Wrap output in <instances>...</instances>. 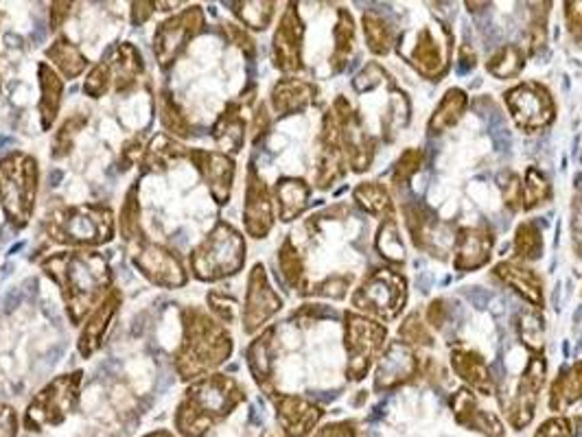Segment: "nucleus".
Returning <instances> with one entry per match:
<instances>
[{
    "instance_id": "1",
    "label": "nucleus",
    "mask_w": 582,
    "mask_h": 437,
    "mask_svg": "<svg viewBox=\"0 0 582 437\" xmlns=\"http://www.w3.org/2000/svg\"><path fill=\"white\" fill-rule=\"evenodd\" d=\"M408 280L392 269L370 272L353 294V307L366 318H377L381 322L397 320L408 304Z\"/></svg>"
},
{
    "instance_id": "2",
    "label": "nucleus",
    "mask_w": 582,
    "mask_h": 437,
    "mask_svg": "<svg viewBox=\"0 0 582 437\" xmlns=\"http://www.w3.org/2000/svg\"><path fill=\"white\" fill-rule=\"evenodd\" d=\"M401 57L425 79L441 81L452 64L454 33L447 24L432 20L427 26L419 28L408 48H399Z\"/></svg>"
},
{
    "instance_id": "3",
    "label": "nucleus",
    "mask_w": 582,
    "mask_h": 437,
    "mask_svg": "<svg viewBox=\"0 0 582 437\" xmlns=\"http://www.w3.org/2000/svg\"><path fill=\"white\" fill-rule=\"evenodd\" d=\"M388 342V329L379 324L373 318L346 313V355H349V368L346 377L349 381H364L373 366L381 359L386 353Z\"/></svg>"
},
{
    "instance_id": "4",
    "label": "nucleus",
    "mask_w": 582,
    "mask_h": 437,
    "mask_svg": "<svg viewBox=\"0 0 582 437\" xmlns=\"http://www.w3.org/2000/svg\"><path fill=\"white\" fill-rule=\"evenodd\" d=\"M504 103L513 116V123L526 134H539L548 129L557 118V103L548 85L539 81H524L504 92Z\"/></svg>"
},
{
    "instance_id": "5",
    "label": "nucleus",
    "mask_w": 582,
    "mask_h": 437,
    "mask_svg": "<svg viewBox=\"0 0 582 437\" xmlns=\"http://www.w3.org/2000/svg\"><path fill=\"white\" fill-rule=\"evenodd\" d=\"M548 381V361L544 355H533L513 394H502V412L515 432H524L537 416V405Z\"/></svg>"
},
{
    "instance_id": "6",
    "label": "nucleus",
    "mask_w": 582,
    "mask_h": 437,
    "mask_svg": "<svg viewBox=\"0 0 582 437\" xmlns=\"http://www.w3.org/2000/svg\"><path fill=\"white\" fill-rule=\"evenodd\" d=\"M331 114L335 120L338 142L344 153V160L355 173L368 171L377 149H375V138L368 134L362 116L351 107L346 99H340Z\"/></svg>"
},
{
    "instance_id": "7",
    "label": "nucleus",
    "mask_w": 582,
    "mask_h": 437,
    "mask_svg": "<svg viewBox=\"0 0 582 437\" xmlns=\"http://www.w3.org/2000/svg\"><path fill=\"white\" fill-rule=\"evenodd\" d=\"M421 364L423 359L414 353V348L403 342H392L379 359L375 390H395L421 379Z\"/></svg>"
},
{
    "instance_id": "8",
    "label": "nucleus",
    "mask_w": 582,
    "mask_h": 437,
    "mask_svg": "<svg viewBox=\"0 0 582 437\" xmlns=\"http://www.w3.org/2000/svg\"><path fill=\"white\" fill-rule=\"evenodd\" d=\"M495 234L489 226H467L456 234V269L476 272L491 263Z\"/></svg>"
},
{
    "instance_id": "9",
    "label": "nucleus",
    "mask_w": 582,
    "mask_h": 437,
    "mask_svg": "<svg viewBox=\"0 0 582 437\" xmlns=\"http://www.w3.org/2000/svg\"><path fill=\"white\" fill-rule=\"evenodd\" d=\"M449 407L456 416V423L469 432H478L487 437H504L506 434L502 421L489 410H484L478 394L469 388L454 392L449 399Z\"/></svg>"
},
{
    "instance_id": "10",
    "label": "nucleus",
    "mask_w": 582,
    "mask_h": 437,
    "mask_svg": "<svg viewBox=\"0 0 582 437\" xmlns=\"http://www.w3.org/2000/svg\"><path fill=\"white\" fill-rule=\"evenodd\" d=\"M452 368L456 372V377L471 390V392H480L482 396H495V383L491 379V370L484 361V357L469 348V346H452Z\"/></svg>"
},
{
    "instance_id": "11",
    "label": "nucleus",
    "mask_w": 582,
    "mask_h": 437,
    "mask_svg": "<svg viewBox=\"0 0 582 437\" xmlns=\"http://www.w3.org/2000/svg\"><path fill=\"white\" fill-rule=\"evenodd\" d=\"M493 276L498 280H502L506 287H511L522 300H526L535 309H544V304H546L544 280L526 263H520V261H502L500 265H495Z\"/></svg>"
},
{
    "instance_id": "12",
    "label": "nucleus",
    "mask_w": 582,
    "mask_h": 437,
    "mask_svg": "<svg viewBox=\"0 0 582 437\" xmlns=\"http://www.w3.org/2000/svg\"><path fill=\"white\" fill-rule=\"evenodd\" d=\"M403 215H406V223H408L412 243L423 252L441 256L438 254L441 252L438 250V237H436L438 234V219L425 206H419V204H406Z\"/></svg>"
},
{
    "instance_id": "13",
    "label": "nucleus",
    "mask_w": 582,
    "mask_h": 437,
    "mask_svg": "<svg viewBox=\"0 0 582 437\" xmlns=\"http://www.w3.org/2000/svg\"><path fill=\"white\" fill-rule=\"evenodd\" d=\"M278 418L287 436L307 437L322 418V410L300 399H283L278 405Z\"/></svg>"
},
{
    "instance_id": "14",
    "label": "nucleus",
    "mask_w": 582,
    "mask_h": 437,
    "mask_svg": "<svg viewBox=\"0 0 582 437\" xmlns=\"http://www.w3.org/2000/svg\"><path fill=\"white\" fill-rule=\"evenodd\" d=\"M582 401V361L563 368L550 386V410L557 414L568 412Z\"/></svg>"
},
{
    "instance_id": "15",
    "label": "nucleus",
    "mask_w": 582,
    "mask_h": 437,
    "mask_svg": "<svg viewBox=\"0 0 582 437\" xmlns=\"http://www.w3.org/2000/svg\"><path fill=\"white\" fill-rule=\"evenodd\" d=\"M300 37H303V24L294 11H289L281 28L276 33V57L278 66L285 70H298L300 68Z\"/></svg>"
},
{
    "instance_id": "16",
    "label": "nucleus",
    "mask_w": 582,
    "mask_h": 437,
    "mask_svg": "<svg viewBox=\"0 0 582 437\" xmlns=\"http://www.w3.org/2000/svg\"><path fill=\"white\" fill-rule=\"evenodd\" d=\"M467 107H469L467 92L460 90V88H449L445 92L443 101L438 103V107L434 110V114L430 118V125H427V131L432 136L449 131L452 127H456L460 123V118L465 116Z\"/></svg>"
},
{
    "instance_id": "17",
    "label": "nucleus",
    "mask_w": 582,
    "mask_h": 437,
    "mask_svg": "<svg viewBox=\"0 0 582 437\" xmlns=\"http://www.w3.org/2000/svg\"><path fill=\"white\" fill-rule=\"evenodd\" d=\"M355 202L360 204V208H364L373 217L386 219V217L395 215L390 188L381 182H362L355 188Z\"/></svg>"
},
{
    "instance_id": "18",
    "label": "nucleus",
    "mask_w": 582,
    "mask_h": 437,
    "mask_svg": "<svg viewBox=\"0 0 582 437\" xmlns=\"http://www.w3.org/2000/svg\"><path fill=\"white\" fill-rule=\"evenodd\" d=\"M362 24L366 33V44L373 55H388L395 48V42H397L395 31L381 13L366 11L362 18Z\"/></svg>"
},
{
    "instance_id": "19",
    "label": "nucleus",
    "mask_w": 582,
    "mask_h": 437,
    "mask_svg": "<svg viewBox=\"0 0 582 437\" xmlns=\"http://www.w3.org/2000/svg\"><path fill=\"white\" fill-rule=\"evenodd\" d=\"M375 250L392 265H403L406 263V243L401 239V232H399V226H397V219L395 215L381 219V226L377 230V237H375Z\"/></svg>"
},
{
    "instance_id": "20",
    "label": "nucleus",
    "mask_w": 582,
    "mask_h": 437,
    "mask_svg": "<svg viewBox=\"0 0 582 437\" xmlns=\"http://www.w3.org/2000/svg\"><path fill=\"white\" fill-rule=\"evenodd\" d=\"M526 66V53L522 46L517 44H506L502 46L495 55H491V59L487 61V70L502 79V81H509V79H515L520 77V72L524 70Z\"/></svg>"
},
{
    "instance_id": "21",
    "label": "nucleus",
    "mask_w": 582,
    "mask_h": 437,
    "mask_svg": "<svg viewBox=\"0 0 582 437\" xmlns=\"http://www.w3.org/2000/svg\"><path fill=\"white\" fill-rule=\"evenodd\" d=\"M552 199V184L546 173L537 166H528L522 182V204L524 210H537Z\"/></svg>"
},
{
    "instance_id": "22",
    "label": "nucleus",
    "mask_w": 582,
    "mask_h": 437,
    "mask_svg": "<svg viewBox=\"0 0 582 437\" xmlns=\"http://www.w3.org/2000/svg\"><path fill=\"white\" fill-rule=\"evenodd\" d=\"M513 252H515V261H520V263H535L541 258L544 237H541V230L537 228V223L526 221L517 228L515 239H513Z\"/></svg>"
},
{
    "instance_id": "23",
    "label": "nucleus",
    "mask_w": 582,
    "mask_h": 437,
    "mask_svg": "<svg viewBox=\"0 0 582 437\" xmlns=\"http://www.w3.org/2000/svg\"><path fill=\"white\" fill-rule=\"evenodd\" d=\"M353 50H355V20L346 9H342L335 26V53L331 57L333 70H344Z\"/></svg>"
},
{
    "instance_id": "24",
    "label": "nucleus",
    "mask_w": 582,
    "mask_h": 437,
    "mask_svg": "<svg viewBox=\"0 0 582 437\" xmlns=\"http://www.w3.org/2000/svg\"><path fill=\"white\" fill-rule=\"evenodd\" d=\"M316 90L307 83L300 81H283L276 90H274V105L281 114L285 112H294V110H303L307 103H311Z\"/></svg>"
},
{
    "instance_id": "25",
    "label": "nucleus",
    "mask_w": 582,
    "mask_h": 437,
    "mask_svg": "<svg viewBox=\"0 0 582 437\" xmlns=\"http://www.w3.org/2000/svg\"><path fill=\"white\" fill-rule=\"evenodd\" d=\"M517 333H520V340L530 348L533 355H544L546 324L537 311L528 309L517 318Z\"/></svg>"
},
{
    "instance_id": "26",
    "label": "nucleus",
    "mask_w": 582,
    "mask_h": 437,
    "mask_svg": "<svg viewBox=\"0 0 582 437\" xmlns=\"http://www.w3.org/2000/svg\"><path fill=\"white\" fill-rule=\"evenodd\" d=\"M406 125H410V99L401 90H395L390 94L388 114L384 118V136H386V142H392L397 138L399 129H403Z\"/></svg>"
},
{
    "instance_id": "27",
    "label": "nucleus",
    "mask_w": 582,
    "mask_h": 437,
    "mask_svg": "<svg viewBox=\"0 0 582 437\" xmlns=\"http://www.w3.org/2000/svg\"><path fill=\"white\" fill-rule=\"evenodd\" d=\"M425 160H427V156H425L423 149H419V147L406 149V151L399 156V160L395 162V166H392V175H390L392 184H395V186H406V184H410V180L423 169Z\"/></svg>"
},
{
    "instance_id": "28",
    "label": "nucleus",
    "mask_w": 582,
    "mask_h": 437,
    "mask_svg": "<svg viewBox=\"0 0 582 437\" xmlns=\"http://www.w3.org/2000/svg\"><path fill=\"white\" fill-rule=\"evenodd\" d=\"M307 186L300 180H287L278 186V197H281V208H283V221H292L307 202Z\"/></svg>"
},
{
    "instance_id": "29",
    "label": "nucleus",
    "mask_w": 582,
    "mask_h": 437,
    "mask_svg": "<svg viewBox=\"0 0 582 437\" xmlns=\"http://www.w3.org/2000/svg\"><path fill=\"white\" fill-rule=\"evenodd\" d=\"M399 342L408 344L410 348H432L434 346V335L430 326L423 322L421 313L408 315V320L399 329Z\"/></svg>"
},
{
    "instance_id": "30",
    "label": "nucleus",
    "mask_w": 582,
    "mask_h": 437,
    "mask_svg": "<svg viewBox=\"0 0 582 437\" xmlns=\"http://www.w3.org/2000/svg\"><path fill=\"white\" fill-rule=\"evenodd\" d=\"M548 15H550V2L533 4L528 31H526L528 46H530V55H535L548 42Z\"/></svg>"
},
{
    "instance_id": "31",
    "label": "nucleus",
    "mask_w": 582,
    "mask_h": 437,
    "mask_svg": "<svg viewBox=\"0 0 582 437\" xmlns=\"http://www.w3.org/2000/svg\"><path fill=\"white\" fill-rule=\"evenodd\" d=\"M250 329H254V326H259L265 318H270L278 307H281V300L270 291V287L263 283V278H261V287H256L254 291H252V298H250Z\"/></svg>"
},
{
    "instance_id": "32",
    "label": "nucleus",
    "mask_w": 582,
    "mask_h": 437,
    "mask_svg": "<svg viewBox=\"0 0 582 437\" xmlns=\"http://www.w3.org/2000/svg\"><path fill=\"white\" fill-rule=\"evenodd\" d=\"M388 72L377 64V61H370L353 81V88L360 92V94H366L370 90H377L384 81H388Z\"/></svg>"
},
{
    "instance_id": "33",
    "label": "nucleus",
    "mask_w": 582,
    "mask_h": 437,
    "mask_svg": "<svg viewBox=\"0 0 582 437\" xmlns=\"http://www.w3.org/2000/svg\"><path fill=\"white\" fill-rule=\"evenodd\" d=\"M500 188H502V195H504V202L506 206L517 212V210H524V204H522V180L517 177V173L513 171H504L500 175Z\"/></svg>"
},
{
    "instance_id": "34",
    "label": "nucleus",
    "mask_w": 582,
    "mask_h": 437,
    "mask_svg": "<svg viewBox=\"0 0 582 437\" xmlns=\"http://www.w3.org/2000/svg\"><path fill=\"white\" fill-rule=\"evenodd\" d=\"M535 437H574V423L566 416H555L537 429Z\"/></svg>"
},
{
    "instance_id": "35",
    "label": "nucleus",
    "mask_w": 582,
    "mask_h": 437,
    "mask_svg": "<svg viewBox=\"0 0 582 437\" xmlns=\"http://www.w3.org/2000/svg\"><path fill=\"white\" fill-rule=\"evenodd\" d=\"M566 22L570 35L582 44V0L566 2Z\"/></svg>"
},
{
    "instance_id": "36",
    "label": "nucleus",
    "mask_w": 582,
    "mask_h": 437,
    "mask_svg": "<svg viewBox=\"0 0 582 437\" xmlns=\"http://www.w3.org/2000/svg\"><path fill=\"white\" fill-rule=\"evenodd\" d=\"M447 318H449V309H447V302L445 300H434L427 311H425V320L427 324L434 329V331H443V326L447 324Z\"/></svg>"
},
{
    "instance_id": "37",
    "label": "nucleus",
    "mask_w": 582,
    "mask_h": 437,
    "mask_svg": "<svg viewBox=\"0 0 582 437\" xmlns=\"http://www.w3.org/2000/svg\"><path fill=\"white\" fill-rule=\"evenodd\" d=\"M281 263H283V272H285V276L289 278V283H296V280L303 276V265H300V258L296 256V252H294L289 245H287V248H283Z\"/></svg>"
},
{
    "instance_id": "38",
    "label": "nucleus",
    "mask_w": 582,
    "mask_h": 437,
    "mask_svg": "<svg viewBox=\"0 0 582 437\" xmlns=\"http://www.w3.org/2000/svg\"><path fill=\"white\" fill-rule=\"evenodd\" d=\"M357 436V423L346 421V423H338V425H329L324 429H320V434L316 437H355Z\"/></svg>"
},
{
    "instance_id": "39",
    "label": "nucleus",
    "mask_w": 582,
    "mask_h": 437,
    "mask_svg": "<svg viewBox=\"0 0 582 437\" xmlns=\"http://www.w3.org/2000/svg\"><path fill=\"white\" fill-rule=\"evenodd\" d=\"M349 285H351V278H331L327 285H322V294L340 300L346 296Z\"/></svg>"
},
{
    "instance_id": "40",
    "label": "nucleus",
    "mask_w": 582,
    "mask_h": 437,
    "mask_svg": "<svg viewBox=\"0 0 582 437\" xmlns=\"http://www.w3.org/2000/svg\"><path fill=\"white\" fill-rule=\"evenodd\" d=\"M22 302V294H20V289H13V291H9L7 294V298H4V313H11L18 304Z\"/></svg>"
},
{
    "instance_id": "41",
    "label": "nucleus",
    "mask_w": 582,
    "mask_h": 437,
    "mask_svg": "<svg viewBox=\"0 0 582 437\" xmlns=\"http://www.w3.org/2000/svg\"><path fill=\"white\" fill-rule=\"evenodd\" d=\"M44 24L42 22H37V26H35V35H31V39H33V44H39L42 39H44Z\"/></svg>"
},
{
    "instance_id": "42",
    "label": "nucleus",
    "mask_w": 582,
    "mask_h": 437,
    "mask_svg": "<svg viewBox=\"0 0 582 437\" xmlns=\"http://www.w3.org/2000/svg\"><path fill=\"white\" fill-rule=\"evenodd\" d=\"M61 177H64L61 171H50V175H48V184H50V186H59Z\"/></svg>"
},
{
    "instance_id": "43",
    "label": "nucleus",
    "mask_w": 582,
    "mask_h": 437,
    "mask_svg": "<svg viewBox=\"0 0 582 437\" xmlns=\"http://www.w3.org/2000/svg\"><path fill=\"white\" fill-rule=\"evenodd\" d=\"M57 357H61V348L57 346V348H53L50 353H48V364L53 366V364H57Z\"/></svg>"
},
{
    "instance_id": "44",
    "label": "nucleus",
    "mask_w": 582,
    "mask_h": 437,
    "mask_svg": "<svg viewBox=\"0 0 582 437\" xmlns=\"http://www.w3.org/2000/svg\"><path fill=\"white\" fill-rule=\"evenodd\" d=\"M22 250V243H18V245H13L11 250H9V254H15V252H20Z\"/></svg>"
},
{
    "instance_id": "45",
    "label": "nucleus",
    "mask_w": 582,
    "mask_h": 437,
    "mask_svg": "<svg viewBox=\"0 0 582 437\" xmlns=\"http://www.w3.org/2000/svg\"><path fill=\"white\" fill-rule=\"evenodd\" d=\"M7 142H9V138H7V136H0V149H2Z\"/></svg>"
}]
</instances>
